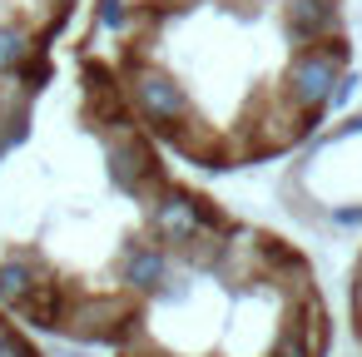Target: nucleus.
<instances>
[{"mask_svg":"<svg viewBox=\"0 0 362 357\" xmlns=\"http://www.w3.org/2000/svg\"><path fill=\"white\" fill-rule=\"evenodd\" d=\"M95 21L0 119V308L30 332L110 347L199 179H184L134 119L95 50Z\"/></svg>","mask_w":362,"mask_h":357,"instance_id":"nucleus-1","label":"nucleus"},{"mask_svg":"<svg viewBox=\"0 0 362 357\" xmlns=\"http://www.w3.org/2000/svg\"><path fill=\"white\" fill-rule=\"evenodd\" d=\"M105 60L154 144L199 174L293 154L352 90L342 0H124Z\"/></svg>","mask_w":362,"mask_h":357,"instance_id":"nucleus-2","label":"nucleus"},{"mask_svg":"<svg viewBox=\"0 0 362 357\" xmlns=\"http://www.w3.org/2000/svg\"><path fill=\"white\" fill-rule=\"evenodd\" d=\"M95 16V0H0V119L50 80L65 40Z\"/></svg>","mask_w":362,"mask_h":357,"instance_id":"nucleus-4","label":"nucleus"},{"mask_svg":"<svg viewBox=\"0 0 362 357\" xmlns=\"http://www.w3.org/2000/svg\"><path fill=\"white\" fill-rule=\"evenodd\" d=\"M327 342L308 253L199 184L159 238L110 357H327Z\"/></svg>","mask_w":362,"mask_h":357,"instance_id":"nucleus-3","label":"nucleus"},{"mask_svg":"<svg viewBox=\"0 0 362 357\" xmlns=\"http://www.w3.org/2000/svg\"><path fill=\"white\" fill-rule=\"evenodd\" d=\"M0 357H45L40 342L25 332V322H16L6 308H0Z\"/></svg>","mask_w":362,"mask_h":357,"instance_id":"nucleus-5","label":"nucleus"}]
</instances>
